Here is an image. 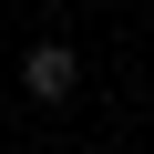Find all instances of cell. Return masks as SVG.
I'll list each match as a JSON object with an SVG mask.
<instances>
[{
  "label": "cell",
  "instance_id": "cell-1",
  "mask_svg": "<svg viewBox=\"0 0 154 154\" xmlns=\"http://www.w3.org/2000/svg\"><path fill=\"white\" fill-rule=\"evenodd\" d=\"M21 93L62 113L72 93H82V51H72V41H31V51H21Z\"/></svg>",
  "mask_w": 154,
  "mask_h": 154
}]
</instances>
